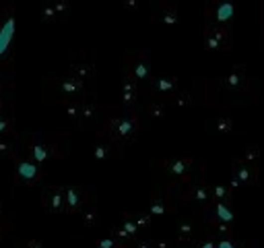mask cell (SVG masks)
<instances>
[{
	"label": "cell",
	"instance_id": "1",
	"mask_svg": "<svg viewBox=\"0 0 264 248\" xmlns=\"http://www.w3.org/2000/svg\"><path fill=\"white\" fill-rule=\"evenodd\" d=\"M12 33H15V21H12V19H8V21L4 23V27H2V29H0V54H2V52L8 48Z\"/></svg>",
	"mask_w": 264,
	"mask_h": 248
},
{
	"label": "cell",
	"instance_id": "2",
	"mask_svg": "<svg viewBox=\"0 0 264 248\" xmlns=\"http://www.w3.org/2000/svg\"><path fill=\"white\" fill-rule=\"evenodd\" d=\"M231 12H233V10H231V4L225 2L223 6H221V10H219V17H221V19H229V17H231Z\"/></svg>",
	"mask_w": 264,
	"mask_h": 248
}]
</instances>
